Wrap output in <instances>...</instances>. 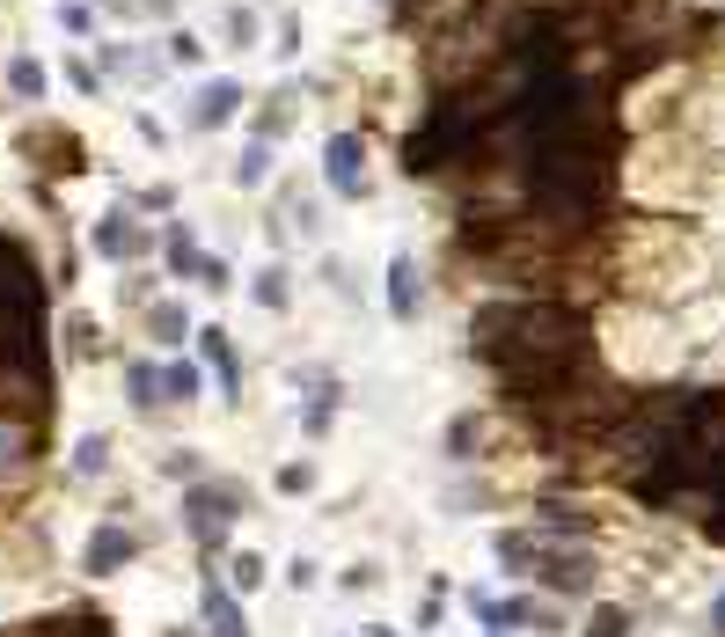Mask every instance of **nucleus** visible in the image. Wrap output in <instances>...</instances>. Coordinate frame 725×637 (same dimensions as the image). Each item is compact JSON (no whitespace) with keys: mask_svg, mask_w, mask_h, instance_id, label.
I'll use <instances>...</instances> for the list:
<instances>
[{"mask_svg":"<svg viewBox=\"0 0 725 637\" xmlns=\"http://www.w3.org/2000/svg\"><path fill=\"white\" fill-rule=\"evenodd\" d=\"M477 352L520 404H549L565 396V381L586 374L594 337H586V316L565 301H498L477 316Z\"/></svg>","mask_w":725,"mask_h":637,"instance_id":"f257e3e1","label":"nucleus"},{"mask_svg":"<svg viewBox=\"0 0 725 637\" xmlns=\"http://www.w3.org/2000/svg\"><path fill=\"white\" fill-rule=\"evenodd\" d=\"M543 586H557V594H586V586H594V557H586V549H549V557H543Z\"/></svg>","mask_w":725,"mask_h":637,"instance_id":"f03ea898","label":"nucleus"},{"mask_svg":"<svg viewBox=\"0 0 725 637\" xmlns=\"http://www.w3.org/2000/svg\"><path fill=\"white\" fill-rule=\"evenodd\" d=\"M235 520V491H212V484H198L191 491V528L198 543H220V528Z\"/></svg>","mask_w":725,"mask_h":637,"instance_id":"7ed1b4c3","label":"nucleus"},{"mask_svg":"<svg viewBox=\"0 0 725 637\" xmlns=\"http://www.w3.org/2000/svg\"><path fill=\"white\" fill-rule=\"evenodd\" d=\"M132 549H140V543H132V528H118V520H110V528L89 535V571L103 579V571H118L125 557H132Z\"/></svg>","mask_w":725,"mask_h":637,"instance_id":"20e7f679","label":"nucleus"},{"mask_svg":"<svg viewBox=\"0 0 725 637\" xmlns=\"http://www.w3.org/2000/svg\"><path fill=\"white\" fill-rule=\"evenodd\" d=\"M359 161H367V147L352 132H337L330 140V191H359Z\"/></svg>","mask_w":725,"mask_h":637,"instance_id":"39448f33","label":"nucleus"},{"mask_svg":"<svg viewBox=\"0 0 725 637\" xmlns=\"http://www.w3.org/2000/svg\"><path fill=\"white\" fill-rule=\"evenodd\" d=\"M235 103H242V89H235V81H212V89L198 96L191 125H228V118H235Z\"/></svg>","mask_w":725,"mask_h":637,"instance_id":"423d86ee","label":"nucleus"},{"mask_svg":"<svg viewBox=\"0 0 725 637\" xmlns=\"http://www.w3.org/2000/svg\"><path fill=\"white\" fill-rule=\"evenodd\" d=\"M22 469H30V432L0 418V484H8V477H22Z\"/></svg>","mask_w":725,"mask_h":637,"instance_id":"0eeeda50","label":"nucleus"},{"mask_svg":"<svg viewBox=\"0 0 725 637\" xmlns=\"http://www.w3.org/2000/svg\"><path fill=\"white\" fill-rule=\"evenodd\" d=\"M206 623H212V637H249V623H242V608L220 594V586H206Z\"/></svg>","mask_w":725,"mask_h":637,"instance_id":"6e6552de","label":"nucleus"},{"mask_svg":"<svg viewBox=\"0 0 725 637\" xmlns=\"http://www.w3.org/2000/svg\"><path fill=\"white\" fill-rule=\"evenodd\" d=\"M191 396H198V367H191V359H177V367L161 374V404H191Z\"/></svg>","mask_w":725,"mask_h":637,"instance_id":"1a4fd4ad","label":"nucleus"},{"mask_svg":"<svg viewBox=\"0 0 725 637\" xmlns=\"http://www.w3.org/2000/svg\"><path fill=\"white\" fill-rule=\"evenodd\" d=\"M410 279H418V271H410V257H396V265H389V308H396V316H410V308H418Z\"/></svg>","mask_w":725,"mask_h":637,"instance_id":"9d476101","label":"nucleus"},{"mask_svg":"<svg viewBox=\"0 0 725 637\" xmlns=\"http://www.w3.org/2000/svg\"><path fill=\"white\" fill-rule=\"evenodd\" d=\"M125 381H132V404H140V410H155V404H161V374H155V367H132Z\"/></svg>","mask_w":725,"mask_h":637,"instance_id":"9b49d317","label":"nucleus"},{"mask_svg":"<svg viewBox=\"0 0 725 637\" xmlns=\"http://www.w3.org/2000/svg\"><path fill=\"white\" fill-rule=\"evenodd\" d=\"M265 169H271L265 147H242V161H235V183H265Z\"/></svg>","mask_w":725,"mask_h":637,"instance_id":"f8f14e48","label":"nucleus"},{"mask_svg":"<svg viewBox=\"0 0 725 637\" xmlns=\"http://www.w3.org/2000/svg\"><path fill=\"white\" fill-rule=\"evenodd\" d=\"M8 81H16L22 96H44V67H37V59H16V67H8Z\"/></svg>","mask_w":725,"mask_h":637,"instance_id":"ddd939ff","label":"nucleus"},{"mask_svg":"<svg viewBox=\"0 0 725 637\" xmlns=\"http://www.w3.org/2000/svg\"><path fill=\"white\" fill-rule=\"evenodd\" d=\"M623 630H630L623 608H594V623H586V637H623Z\"/></svg>","mask_w":725,"mask_h":637,"instance_id":"4468645a","label":"nucleus"},{"mask_svg":"<svg viewBox=\"0 0 725 637\" xmlns=\"http://www.w3.org/2000/svg\"><path fill=\"white\" fill-rule=\"evenodd\" d=\"M228 579H235V586H242V594H249V586L265 579V565H257V557H249V549H242V557H235V565H228Z\"/></svg>","mask_w":725,"mask_h":637,"instance_id":"2eb2a0df","label":"nucleus"},{"mask_svg":"<svg viewBox=\"0 0 725 637\" xmlns=\"http://www.w3.org/2000/svg\"><path fill=\"white\" fill-rule=\"evenodd\" d=\"M155 330H161V345H183V316L177 308H155Z\"/></svg>","mask_w":725,"mask_h":637,"instance_id":"dca6fc26","label":"nucleus"},{"mask_svg":"<svg viewBox=\"0 0 725 637\" xmlns=\"http://www.w3.org/2000/svg\"><path fill=\"white\" fill-rule=\"evenodd\" d=\"M206 359L220 367V381H235V359H228V345H220V330H206Z\"/></svg>","mask_w":725,"mask_h":637,"instance_id":"f3484780","label":"nucleus"},{"mask_svg":"<svg viewBox=\"0 0 725 637\" xmlns=\"http://www.w3.org/2000/svg\"><path fill=\"white\" fill-rule=\"evenodd\" d=\"M73 469H81V477H96V469H103V440H81V455H73Z\"/></svg>","mask_w":725,"mask_h":637,"instance_id":"a211bd4d","label":"nucleus"},{"mask_svg":"<svg viewBox=\"0 0 725 637\" xmlns=\"http://www.w3.org/2000/svg\"><path fill=\"white\" fill-rule=\"evenodd\" d=\"M257 301H265V308H279V301H286V286H279V271H265V279H257Z\"/></svg>","mask_w":725,"mask_h":637,"instance_id":"6ab92c4d","label":"nucleus"},{"mask_svg":"<svg viewBox=\"0 0 725 637\" xmlns=\"http://www.w3.org/2000/svg\"><path fill=\"white\" fill-rule=\"evenodd\" d=\"M711 623H718V637H725V594H718V608H711Z\"/></svg>","mask_w":725,"mask_h":637,"instance_id":"aec40b11","label":"nucleus"}]
</instances>
